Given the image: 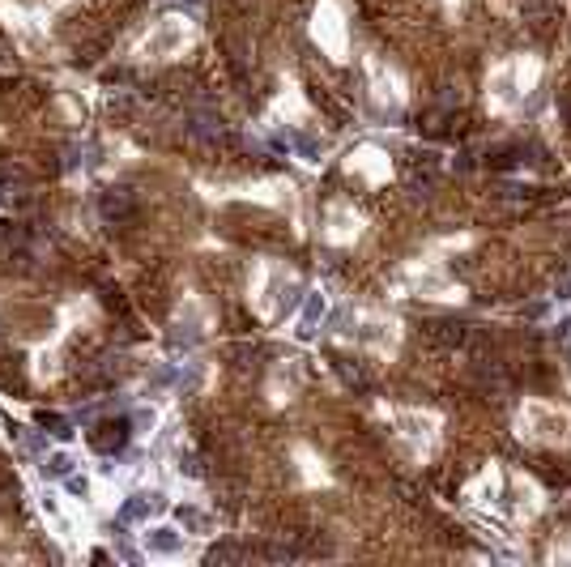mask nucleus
<instances>
[{"instance_id":"f257e3e1","label":"nucleus","mask_w":571,"mask_h":567,"mask_svg":"<svg viewBox=\"0 0 571 567\" xmlns=\"http://www.w3.org/2000/svg\"><path fill=\"white\" fill-rule=\"evenodd\" d=\"M145 551L149 555H179L183 551V538L175 529H149L145 534Z\"/></svg>"},{"instance_id":"f03ea898","label":"nucleus","mask_w":571,"mask_h":567,"mask_svg":"<svg viewBox=\"0 0 571 567\" xmlns=\"http://www.w3.org/2000/svg\"><path fill=\"white\" fill-rule=\"evenodd\" d=\"M154 508H158V495H132V499L119 508V516H124V521H145Z\"/></svg>"},{"instance_id":"7ed1b4c3","label":"nucleus","mask_w":571,"mask_h":567,"mask_svg":"<svg viewBox=\"0 0 571 567\" xmlns=\"http://www.w3.org/2000/svg\"><path fill=\"white\" fill-rule=\"evenodd\" d=\"M320 316H324V295H311V299H307V307H303V333H311Z\"/></svg>"},{"instance_id":"20e7f679","label":"nucleus","mask_w":571,"mask_h":567,"mask_svg":"<svg viewBox=\"0 0 571 567\" xmlns=\"http://www.w3.org/2000/svg\"><path fill=\"white\" fill-rule=\"evenodd\" d=\"M43 474H51V478H68V474H73V457H68V452H55V457L43 465Z\"/></svg>"}]
</instances>
